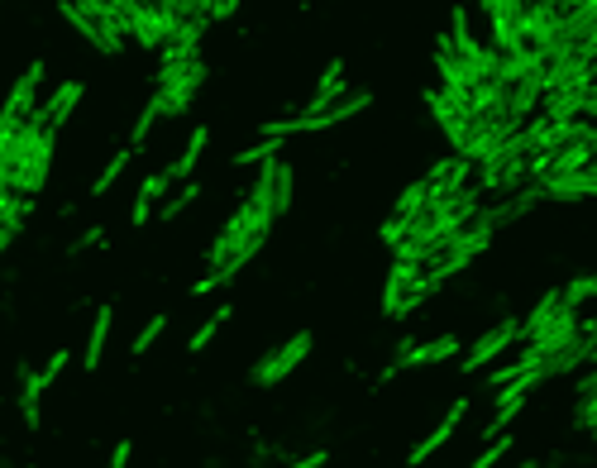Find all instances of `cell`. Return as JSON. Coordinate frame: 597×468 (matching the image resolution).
Returning <instances> with one entry per match:
<instances>
[{
    "mask_svg": "<svg viewBox=\"0 0 597 468\" xmlns=\"http://www.w3.org/2000/svg\"><path fill=\"white\" fill-rule=\"evenodd\" d=\"M426 196H430V192H426V177H421V182H411V187L397 196V206H392V220H411V215L426 206Z\"/></svg>",
    "mask_w": 597,
    "mask_h": 468,
    "instance_id": "cell-24",
    "label": "cell"
},
{
    "mask_svg": "<svg viewBox=\"0 0 597 468\" xmlns=\"http://www.w3.org/2000/svg\"><path fill=\"white\" fill-rule=\"evenodd\" d=\"M206 82V63L196 58V63H177V67H158V86H153V110H158V120H177V115H187V106L196 101V91Z\"/></svg>",
    "mask_w": 597,
    "mask_h": 468,
    "instance_id": "cell-1",
    "label": "cell"
},
{
    "mask_svg": "<svg viewBox=\"0 0 597 468\" xmlns=\"http://www.w3.org/2000/svg\"><path fill=\"white\" fill-rule=\"evenodd\" d=\"M110 320H115V311L110 306H101L96 311V325H91V335H86V368L96 373V363H101V354H106V340H110Z\"/></svg>",
    "mask_w": 597,
    "mask_h": 468,
    "instance_id": "cell-20",
    "label": "cell"
},
{
    "mask_svg": "<svg viewBox=\"0 0 597 468\" xmlns=\"http://www.w3.org/2000/svg\"><path fill=\"white\" fill-rule=\"evenodd\" d=\"M521 406H526V397H521V402H497V416L488 421V430H483V440H497V435H502V430L512 426L516 416H521Z\"/></svg>",
    "mask_w": 597,
    "mask_h": 468,
    "instance_id": "cell-27",
    "label": "cell"
},
{
    "mask_svg": "<svg viewBox=\"0 0 597 468\" xmlns=\"http://www.w3.org/2000/svg\"><path fill=\"white\" fill-rule=\"evenodd\" d=\"M507 449H512V440H507V435H497V440H488V449H483L469 468H497L502 459H507Z\"/></svg>",
    "mask_w": 597,
    "mask_h": 468,
    "instance_id": "cell-31",
    "label": "cell"
},
{
    "mask_svg": "<svg viewBox=\"0 0 597 468\" xmlns=\"http://www.w3.org/2000/svg\"><path fill=\"white\" fill-rule=\"evenodd\" d=\"M593 292H597V282H593L588 273H583V277H574L569 287H559V306H564V311H578V306L593 297Z\"/></svg>",
    "mask_w": 597,
    "mask_h": 468,
    "instance_id": "cell-25",
    "label": "cell"
},
{
    "mask_svg": "<svg viewBox=\"0 0 597 468\" xmlns=\"http://www.w3.org/2000/svg\"><path fill=\"white\" fill-rule=\"evenodd\" d=\"M10 239H15V234H10V230H0V254L10 249Z\"/></svg>",
    "mask_w": 597,
    "mask_h": 468,
    "instance_id": "cell-38",
    "label": "cell"
},
{
    "mask_svg": "<svg viewBox=\"0 0 597 468\" xmlns=\"http://www.w3.org/2000/svg\"><path fill=\"white\" fill-rule=\"evenodd\" d=\"M206 139H211V129H192V134H187V144H182V153H177V163H172V168H163L168 187H172V182H187V177L196 172L201 153H206Z\"/></svg>",
    "mask_w": 597,
    "mask_h": 468,
    "instance_id": "cell-17",
    "label": "cell"
},
{
    "mask_svg": "<svg viewBox=\"0 0 597 468\" xmlns=\"http://www.w3.org/2000/svg\"><path fill=\"white\" fill-rule=\"evenodd\" d=\"M129 454H134V445H129V440H120V445H115V454H110V468H125Z\"/></svg>",
    "mask_w": 597,
    "mask_h": 468,
    "instance_id": "cell-35",
    "label": "cell"
},
{
    "mask_svg": "<svg viewBox=\"0 0 597 468\" xmlns=\"http://www.w3.org/2000/svg\"><path fill=\"white\" fill-rule=\"evenodd\" d=\"M311 344H316V340H311V330H297L287 344H278V349H273V354L254 368V387H278L292 368H301V359L311 354Z\"/></svg>",
    "mask_w": 597,
    "mask_h": 468,
    "instance_id": "cell-3",
    "label": "cell"
},
{
    "mask_svg": "<svg viewBox=\"0 0 597 468\" xmlns=\"http://www.w3.org/2000/svg\"><path fill=\"white\" fill-rule=\"evenodd\" d=\"M473 182V163L469 158H459V153H449V158H440L435 168L426 172V201H445V196H454V192H464Z\"/></svg>",
    "mask_w": 597,
    "mask_h": 468,
    "instance_id": "cell-6",
    "label": "cell"
},
{
    "mask_svg": "<svg viewBox=\"0 0 597 468\" xmlns=\"http://www.w3.org/2000/svg\"><path fill=\"white\" fill-rule=\"evenodd\" d=\"M129 158H134V153H129V149H120V153H115V158H110V163H106V172L96 177V187H91V196H106L110 187L120 182V172L129 168Z\"/></svg>",
    "mask_w": 597,
    "mask_h": 468,
    "instance_id": "cell-26",
    "label": "cell"
},
{
    "mask_svg": "<svg viewBox=\"0 0 597 468\" xmlns=\"http://www.w3.org/2000/svg\"><path fill=\"white\" fill-rule=\"evenodd\" d=\"M225 320H230V306H220V311H215V316L206 320V325H201V330L192 335V354H201V349H206V344H211L215 335H220V325H225Z\"/></svg>",
    "mask_w": 597,
    "mask_h": 468,
    "instance_id": "cell-30",
    "label": "cell"
},
{
    "mask_svg": "<svg viewBox=\"0 0 597 468\" xmlns=\"http://www.w3.org/2000/svg\"><path fill=\"white\" fill-rule=\"evenodd\" d=\"M555 311H559V287H550V292H540V301L531 306V316L521 320V340H531L535 330H540L545 320L555 316Z\"/></svg>",
    "mask_w": 597,
    "mask_h": 468,
    "instance_id": "cell-21",
    "label": "cell"
},
{
    "mask_svg": "<svg viewBox=\"0 0 597 468\" xmlns=\"http://www.w3.org/2000/svg\"><path fill=\"white\" fill-rule=\"evenodd\" d=\"M67 359H72L67 349H58V354L48 359V368H43V373H39V378H43V387H48V383H53V378H58V373H63V368H67Z\"/></svg>",
    "mask_w": 597,
    "mask_h": 468,
    "instance_id": "cell-33",
    "label": "cell"
},
{
    "mask_svg": "<svg viewBox=\"0 0 597 468\" xmlns=\"http://www.w3.org/2000/svg\"><path fill=\"white\" fill-rule=\"evenodd\" d=\"M383 239H387V249H392V244L402 239V220H387V225H383Z\"/></svg>",
    "mask_w": 597,
    "mask_h": 468,
    "instance_id": "cell-36",
    "label": "cell"
},
{
    "mask_svg": "<svg viewBox=\"0 0 597 468\" xmlns=\"http://www.w3.org/2000/svg\"><path fill=\"white\" fill-rule=\"evenodd\" d=\"M512 340H521V320L516 316H507V320H497L488 335H478L473 340V349H469V359H464V373H478L483 363H492V359H502L507 349H512Z\"/></svg>",
    "mask_w": 597,
    "mask_h": 468,
    "instance_id": "cell-5",
    "label": "cell"
},
{
    "mask_svg": "<svg viewBox=\"0 0 597 468\" xmlns=\"http://www.w3.org/2000/svg\"><path fill=\"white\" fill-rule=\"evenodd\" d=\"M421 287V263H392V273H387V287H383V311L392 316L397 311V301L406 292H416Z\"/></svg>",
    "mask_w": 597,
    "mask_h": 468,
    "instance_id": "cell-16",
    "label": "cell"
},
{
    "mask_svg": "<svg viewBox=\"0 0 597 468\" xmlns=\"http://www.w3.org/2000/svg\"><path fill=\"white\" fill-rule=\"evenodd\" d=\"M48 163H53V129L39 125L34 129V139H29V153H24V168L15 177V196H34L43 192V182H48Z\"/></svg>",
    "mask_w": 597,
    "mask_h": 468,
    "instance_id": "cell-2",
    "label": "cell"
},
{
    "mask_svg": "<svg viewBox=\"0 0 597 468\" xmlns=\"http://www.w3.org/2000/svg\"><path fill=\"white\" fill-rule=\"evenodd\" d=\"M196 196H201V187H196V182H187V187H182L177 196H163V206H158V215H163V220H172V215H182V211H187V206H192Z\"/></svg>",
    "mask_w": 597,
    "mask_h": 468,
    "instance_id": "cell-28",
    "label": "cell"
},
{
    "mask_svg": "<svg viewBox=\"0 0 597 468\" xmlns=\"http://www.w3.org/2000/svg\"><path fill=\"white\" fill-rule=\"evenodd\" d=\"M593 144L597 139H583V144H569V149H559V153H540V177L535 182H555V177L593 168Z\"/></svg>",
    "mask_w": 597,
    "mask_h": 468,
    "instance_id": "cell-9",
    "label": "cell"
},
{
    "mask_svg": "<svg viewBox=\"0 0 597 468\" xmlns=\"http://www.w3.org/2000/svg\"><path fill=\"white\" fill-rule=\"evenodd\" d=\"M268 158H278V139H258V144H249L244 153H235V168H249V163H268Z\"/></svg>",
    "mask_w": 597,
    "mask_h": 468,
    "instance_id": "cell-29",
    "label": "cell"
},
{
    "mask_svg": "<svg viewBox=\"0 0 597 468\" xmlns=\"http://www.w3.org/2000/svg\"><path fill=\"white\" fill-rule=\"evenodd\" d=\"M459 354V340L454 335H440V340H426V344H411L402 359L392 368H426V363H440V359H454Z\"/></svg>",
    "mask_w": 597,
    "mask_h": 468,
    "instance_id": "cell-14",
    "label": "cell"
},
{
    "mask_svg": "<svg viewBox=\"0 0 597 468\" xmlns=\"http://www.w3.org/2000/svg\"><path fill=\"white\" fill-rule=\"evenodd\" d=\"M101 239H106V230H101V225H96V230H82V239H77V244H72V249H96V244H101Z\"/></svg>",
    "mask_w": 597,
    "mask_h": 468,
    "instance_id": "cell-34",
    "label": "cell"
},
{
    "mask_svg": "<svg viewBox=\"0 0 597 468\" xmlns=\"http://www.w3.org/2000/svg\"><path fill=\"white\" fill-rule=\"evenodd\" d=\"M516 10H521L516 0H488V5H483V15L492 20V43H488L492 53H516V48H526V43H521Z\"/></svg>",
    "mask_w": 597,
    "mask_h": 468,
    "instance_id": "cell-8",
    "label": "cell"
},
{
    "mask_svg": "<svg viewBox=\"0 0 597 468\" xmlns=\"http://www.w3.org/2000/svg\"><path fill=\"white\" fill-rule=\"evenodd\" d=\"M163 330H168V316H149V320H144V330L129 340V359H144L153 344H158V335H163Z\"/></svg>",
    "mask_w": 597,
    "mask_h": 468,
    "instance_id": "cell-22",
    "label": "cell"
},
{
    "mask_svg": "<svg viewBox=\"0 0 597 468\" xmlns=\"http://www.w3.org/2000/svg\"><path fill=\"white\" fill-rule=\"evenodd\" d=\"M39 397H43V378L20 363V411H24V426L29 430L39 426Z\"/></svg>",
    "mask_w": 597,
    "mask_h": 468,
    "instance_id": "cell-18",
    "label": "cell"
},
{
    "mask_svg": "<svg viewBox=\"0 0 597 468\" xmlns=\"http://www.w3.org/2000/svg\"><path fill=\"white\" fill-rule=\"evenodd\" d=\"M153 125H158V110H153V101H149V106H144V115H139V125H134V144H129V153L144 149V139L153 134Z\"/></svg>",
    "mask_w": 597,
    "mask_h": 468,
    "instance_id": "cell-32",
    "label": "cell"
},
{
    "mask_svg": "<svg viewBox=\"0 0 597 468\" xmlns=\"http://www.w3.org/2000/svg\"><path fill=\"white\" fill-rule=\"evenodd\" d=\"M593 82L588 86H564V91H545L540 96V120H555V125H564V120H593Z\"/></svg>",
    "mask_w": 597,
    "mask_h": 468,
    "instance_id": "cell-4",
    "label": "cell"
},
{
    "mask_svg": "<svg viewBox=\"0 0 597 468\" xmlns=\"http://www.w3.org/2000/svg\"><path fill=\"white\" fill-rule=\"evenodd\" d=\"M39 86H43V63H29L24 77L15 82V91H10L5 110H0V120H5V125H24V120L39 110Z\"/></svg>",
    "mask_w": 597,
    "mask_h": 468,
    "instance_id": "cell-7",
    "label": "cell"
},
{
    "mask_svg": "<svg viewBox=\"0 0 597 468\" xmlns=\"http://www.w3.org/2000/svg\"><path fill=\"white\" fill-rule=\"evenodd\" d=\"M82 91L86 86L82 82H63L53 96H48V106H39V115H43V125L58 134V125H67V115L77 110V101H82Z\"/></svg>",
    "mask_w": 597,
    "mask_h": 468,
    "instance_id": "cell-15",
    "label": "cell"
},
{
    "mask_svg": "<svg viewBox=\"0 0 597 468\" xmlns=\"http://www.w3.org/2000/svg\"><path fill=\"white\" fill-rule=\"evenodd\" d=\"M292 468H325V454H306V459H297Z\"/></svg>",
    "mask_w": 597,
    "mask_h": 468,
    "instance_id": "cell-37",
    "label": "cell"
},
{
    "mask_svg": "<svg viewBox=\"0 0 597 468\" xmlns=\"http://www.w3.org/2000/svg\"><path fill=\"white\" fill-rule=\"evenodd\" d=\"M426 106H430V115H435V125L445 129V139L454 144V153H464V144H469V125H473V120H464L459 110H449L445 101L435 96V91H426Z\"/></svg>",
    "mask_w": 597,
    "mask_h": 468,
    "instance_id": "cell-13",
    "label": "cell"
},
{
    "mask_svg": "<svg viewBox=\"0 0 597 468\" xmlns=\"http://www.w3.org/2000/svg\"><path fill=\"white\" fill-rule=\"evenodd\" d=\"M464 416H469V397H459V402L449 406V411H445V421H440V426L430 430V435L421 440V445L411 449V459H406V464H411V468H421V464L430 459V454H435V449H445L449 440H454V430H459V421H464Z\"/></svg>",
    "mask_w": 597,
    "mask_h": 468,
    "instance_id": "cell-10",
    "label": "cell"
},
{
    "mask_svg": "<svg viewBox=\"0 0 597 468\" xmlns=\"http://www.w3.org/2000/svg\"><path fill=\"white\" fill-rule=\"evenodd\" d=\"M344 91H349V82H344V63L335 58V63L325 67V77L316 82V96L306 101V110H301V115H325V110L335 106V101H340Z\"/></svg>",
    "mask_w": 597,
    "mask_h": 468,
    "instance_id": "cell-11",
    "label": "cell"
},
{
    "mask_svg": "<svg viewBox=\"0 0 597 468\" xmlns=\"http://www.w3.org/2000/svg\"><path fill=\"white\" fill-rule=\"evenodd\" d=\"M287 206H292V168L273 158V215H287Z\"/></svg>",
    "mask_w": 597,
    "mask_h": 468,
    "instance_id": "cell-23",
    "label": "cell"
},
{
    "mask_svg": "<svg viewBox=\"0 0 597 468\" xmlns=\"http://www.w3.org/2000/svg\"><path fill=\"white\" fill-rule=\"evenodd\" d=\"M168 196V177L163 172H153V177H144V187H139V196H134V225H144L153 215V206Z\"/></svg>",
    "mask_w": 597,
    "mask_h": 468,
    "instance_id": "cell-19",
    "label": "cell"
},
{
    "mask_svg": "<svg viewBox=\"0 0 597 468\" xmlns=\"http://www.w3.org/2000/svg\"><path fill=\"white\" fill-rule=\"evenodd\" d=\"M545 187V201H583V196L597 192V172L583 168V172H569V177H555V182H540Z\"/></svg>",
    "mask_w": 597,
    "mask_h": 468,
    "instance_id": "cell-12",
    "label": "cell"
}]
</instances>
